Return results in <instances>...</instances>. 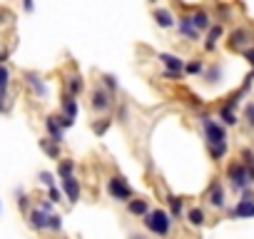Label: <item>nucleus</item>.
<instances>
[{
  "instance_id": "20",
  "label": "nucleus",
  "mask_w": 254,
  "mask_h": 239,
  "mask_svg": "<svg viewBox=\"0 0 254 239\" xmlns=\"http://www.w3.org/2000/svg\"><path fill=\"white\" fill-rule=\"evenodd\" d=\"M187 219H190V224L199 227V224H204V212H202L199 207H194V209H190V212H187Z\"/></svg>"
},
{
  "instance_id": "32",
  "label": "nucleus",
  "mask_w": 254,
  "mask_h": 239,
  "mask_svg": "<svg viewBox=\"0 0 254 239\" xmlns=\"http://www.w3.org/2000/svg\"><path fill=\"white\" fill-rule=\"evenodd\" d=\"M242 160H244V165H254V155H252V150H244V152H242Z\"/></svg>"
},
{
  "instance_id": "10",
  "label": "nucleus",
  "mask_w": 254,
  "mask_h": 239,
  "mask_svg": "<svg viewBox=\"0 0 254 239\" xmlns=\"http://www.w3.org/2000/svg\"><path fill=\"white\" fill-rule=\"evenodd\" d=\"M160 60L167 65V70H172V72H177V75H182L185 72V60H180L177 55H160Z\"/></svg>"
},
{
  "instance_id": "37",
  "label": "nucleus",
  "mask_w": 254,
  "mask_h": 239,
  "mask_svg": "<svg viewBox=\"0 0 254 239\" xmlns=\"http://www.w3.org/2000/svg\"><path fill=\"white\" fill-rule=\"evenodd\" d=\"M105 82H107V87H110V90H115V87H117V80H115L112 75H107V77H105Z\"/></svg>"
},
{
  "instance_id": "4",
  "label": "nucleus",
  "mask_w": 254,
  "mask_h": 239,
  "mask_svg": "<svg viewBox=\"0 0 254 239\" xmlns=\"http://www.w3.org/2000/svg\"><path fill=\"white\" fill-rule=\"evenodd\" d=\"M202 125H204V132H207V140H209V145H212V142H224V140H227L224 130H222L217 122H212V120H209L207 115H202Z\"/></svg>"
},
{
  "instance_id": "2",
  "label": "nucleus",
  "mask_w": 254,
  "mask_h": 239,
  "mask_svg": "<svg viewBox=\"0 0 254 239\" xmlns=\"http://www.w3.org/2000/svg\"><path fill=\"white\" fill-rule=\"evenodd\" d=\"M229 179H232V187L234 189H247L249 184H252V177H249V172H247V165L242 162V165H232L229 167Z\"/></svg>"
},
{
  "instance_id": "16",
  "label": "nucleus",
  "mask_w": 254,
  "mask_h": 239,
  "mask_svg": "<svg viewBox=\"0 0 254 239\" xmlns=\"http://www.w3.org/2000/svg\"><path fill=\"white\" fill-rule=\"evenodd\" d=\"M209 20H212V18H209L204 10H197V13L192 15V23L197 25V30H209V25H212Z\"/></svg>"
},
{
  "instance_id": "35",
  "label": "nucleus",
  "mask_w": 254,
  "mask_h": 239,
  "mask_svg": "<svg viewBox=\"0 0 254 239\" xmlns=\"http://www.w3.org/2000/svg\"><path fill=\"white\" fill-rule=\"evenodd\" d=\"M107 127H110V120H102V122H100L95 130H97V135H105V130H107Z\"/></svg>"
},
{
  "instance_id": "1",
  "label": "nucleus",
  "mask_w": 254,
  "mask_h": 239,
  "mask_svg": "<svg viewBox=\"0 0 254 239\" xmlns=\"http://www.w3.org/2000/svg\"><path fill=\"white\" fill-rule=\"evenodd\" d=\"M170 214L165 212V209H155V212H147L145 214V227L150 229V232H155V234H160V237H165L167 232H170Z\"/></svg>"
},
{
  "instance_id": "38",
  "label": "nucleus",
  "mask_w": 254,
  "mask_h": 239,
  "mask_svg": "<svg viewBox=\"0 0 254 239\" xmlns=\"http://www.w3.org/2000/svg\"><path fill=\"white\" fill-rule=\"evenodd\" d=\"M23 8H25L28 13H33V0H23Z\"/></svg>"
},
{
  "instance_id": "26",
  "label": "nucleus",
  "mask_w": 254,
  "mask_h": 239,
  "mask_svg": "<svg viewBox=\"0 0 254 239\" xmlns=\"http://www.w3.org/2000/svg\"><path fill=\"white\" fill-rule=\"evenodd\" d=\"M67 90H70V95H80V92H82V80H80V77H72V80L67 82Z\"/></svg>"
},
{
  "instance_id": "8",
  "label": "nucleus",
  "mask_w": 254,
  "mask_h": 239,
  "mask_svg": "<svg viewBox=\"0 0 254 239\" xmlns=\"http://www.w3.org/2000/svg\"><path fill=\"white\" fill-rule=\"evenodd\" d=\"M90 105H92V110L105 112V110L110 107V95H107L105 90H92V100H90Z\"/></svg>"
},
{
  "instance_id": "24",
  "label": "nucleus",
  "mask_w": 254,
  "mask_h": 239,
  "mask_svg": "<svg viewBox=\"0 0 254 239\" xmlns=\"http://www.w3.org/2000/svg\"><path fill=\"white\" fill-rule=\"evenodd\" d=\"M8 77H10L8 67L0 65V97H3V95H5V90H8Z\"/></svg>"
},
{
  "instance_id": "14",
  "label": "nucleus",
  "mask_w": 254,
  "mask_h": 239,
  "mask_svg": "<svg viewBox=\"0 0 254 239\" xmlns=\"http://www.w3.org/2000/svg\"><path fill=\"white\" fill-rule=\"evenodd\" d=\"M209 204L212 207H224V194H222V187L217 182L209 187Z\"/></svg>"
},
{
  "instance_id": "23",
  "label": "nucleus",
  "mask_w": 254,
  "mask_h": 239,
  "mask_svg": "<svg viewBox=\"0 0 254 239\" xmlns=\"http://www.w3.org/2000/svg\"><path fill=\"white\" fill-rule=\"evenodd\" d=\"M209 152H212L214 160L224 157V155H227V142H212V145H209Z\"/></svg>"
},
{
  "instance_id": "21",
  "label": "nucleus",
  "mask_w": 254,
  "mask_h": 239,
  "mask_svg": "<svg viewBox=\"0 0 254 239\" xmlns=\"http://www.w3.org/2000/svg\"><path fill=\"white\" fill-rule=\"evenodd\" d=\"M127 209H130L132 214H147V202L145 199H132L130 204H127Z\"/></svg>"
},
{
  "instance_id": "31",
  "label": "nucleus",
  "mask_w": 254,
  "mask_h": 239,
  "mask_svg": "<svg viewBox=\"0 0 254 239\" xmlns=\"http://www.w3.org/2000/svg\"><path fill=\"white\" fill-rule=\"evenodd\" d=\"M244 112H247V122H249V127H254V102H249Z\"/></svg>"
},
{
  "instance_id": "5",
  "label": "nucleus",
  "mask_w": 254,
  "mask_h": 239,
  "mask_svg": "<svg viewBox=\"0 0 254 239\" xmlns=\"http://www.w3.org/2000/svg\"><path fill=\"white\" fill-rule=\"evenodd\" d=\"M177 28H180V33H182L185 38H190V40H197V38H199V30H197V25L192 23V15H182L180 23H177Z\"/></svg>"
},
{
  "instance_id": "7",
  "label": "nucleus",
  "mask_w": 254,
  "mask_h": 239,
  "mask_svg": "<svg viewBox=\"0 0 254 239\" xmlns=\"http://www.w3.org/2000/svg\"><path fill=\"white\" fill-rule=\"evenodd\" d=\"M249 38H252V35H249L247 28H237V30L232 33V38H229V48H232V50H239V48H244V45L249 43Z\"/></svg>"
},
{
  "instance_id": "29",
  "label": "nucleus",
  "mask_w": 254,
  "mask_h": 239,
  "mask_svg": "<svg viewBox=\"0 0 254 239\" xmlns=\"http://www.w3.org/2000/svg\"><path fill=\"white\" fill-rule=\"evenodd\" d=\"M55 120H58V125H60L63 130H65V127H72V122H75V120L67 117V115H60V117H55Z\"/></svg>"
},
{
  "instance_id": "19",
  "label": "nucleus",
  "mask_w": 254,
  "mask_h": 239,
  "mask_svg": "<svg viewBox=\"0 0 254 239\" xmlns=\"http://www.w3.org/2000/svg\"><path fill=\"white\" fill-rule=\"evenodd\" d=\"M40 147L45 150V155H50L53 160L60 155V147H58V142L55 140H40Z\"/></svg>"
},
{
  "instance_id": "18",
  "label": "nucleus",
  "mask_w": 254,
  "mask_h": 239,
  "mask_svg": "<svg viewBox=\"0 0 254 239\" xmlns=\"http://www.w3.org/2000/svg\"><path fill=\"white\" fill-rule=\"evenodd\" d=\"M219 117H222L224 125H237V112H234L229 105H224V107L219 110Z\"/></svg>"
},
{
  "instance_id": "25",
  "label": "nucleus",
  "mask_w": 254,
  "mask_h": 239,
  "mask_svg": "<svg viewBox=\"0 0 254 239\" xmlns=\"http://www.w3.org/2000/svg\"><path fill=\"white\" fill-rule=\"evenodd\" d=\"M185 72H187V75H199V72H202V62H199V60L187 62V65H185Z\"/></svg>"
},
{
  "instance_id": "15",
  "label": "nucleus",
  "mask_w": 254,
  "mask_h": 239,
  "mask_svg": "<svg viewBox=\"0 0 254 239\" xmlns=\"http://www.w3.org/2000/svg\"><path fill=\"white\" fill-rule=\"evenodd\" d=\"M30 224H33L35 229H45V227H48V212H45V209H35V212L30 214Z\"/></svg>"
},
{
  "instance_id": "22",
  "label": "nucleus",
  "mask_w": 254,
  "mask_h": 239,
  "mask_svg": "<svg viewBox=\"0 0 254 239\" xmlns=\"http://www.w3.org/2000/svg\"><path fill=\"white\" fill-rule=\"evenodd\" d=\"M28 82L33 85V90H35L40 97H45V95H48V87L40 82V77H38V75H28Z\"/></svg>"
},
{
  "instance_id": "13",
  "label": "nucleus",
  "mask_w": 254,
  "mask_h": 239,
  "mask_svg": "<svg viewBox=\"0 0 254 239\" xmlns=\"http://www.w3.org/2000/svg\"><path fill=\"white\" fill-rule=\"evenodd\" d=\"M219 35H222V25H209V35H207V43H204V50H207V53L214 50Z\"/></svg>"
},
{
  "instance_id": "12",
  "label": "nucleus",
  "mask_w": 254,
  "mask_h": 239,
  "mask_svg": "<svg viewBox=\"0 0 254 239\" xmlns=\"http://www.w3.org/2000/svg\"><path fill=\"white\" fill-rule=\"evenodd\" d=\"M45 127H48V132H50V140L63 142V127L58 125V120H55V117H48V120H45Z\"/></svg>"
},
{
  "instance_id": "11",
  "label": "nucleus",
  "mask_w": 254,
  "mask_h": 239,
  "mask_svg": "<svg viewBox=\"0 0 254 239\" xmlns=\"http://www.w3.org/2000/svg\"><path fill=\"white\" fill-rule=\"evenodd\" d=\"M155 23H157L160 28L167 30V28L175 25V15H172L170 10H165V8H157V10H155Z\"/></svg>"
},
{
  "instance_id": "28",
  "label": "nucleus",
  "mask_w": 254,
  "mask_h": 239,
  "mask_svg": "<svg viewBox=\"0 0 254 239\" xmlns=\"http://www.w3.org/2000/svg\"><path fill=\"white\" fill-rule=\"evenodd\" d=\"M48 227H50V229H55V232H58V229H60V227H63V219H60V217H58V214H48Z\"/></svg>"
},
{
  "instance_id": "17",
  "label": "nucleus",
  "mask_w": 254,
  "mask_h": 239,
  "mask_svg": "<svg viewBox=\"0 0 254 239\" xmlns=\"http://www.w3.org/2000/svg\"><path fill=\"white\" fill-rule=\"evenodd\" d=\"M63 110H65V115L67 117H77V100L72 97V95H65V100H63Z\"/></svg>"
},
{
  "instance_id": "30",
  "label": "nucleus",
  "mask_w": 254,
  "mask_h": 239,
  "mask_svg": "<svg viewBox=\"0 0 254 239\" xmlns=\"http://www.w3.org/2000/svg\"><path fill=\"white\" fill-rule=\"evenodd\" d=\"M58 172H60V177H70L72 175V162H63Z\"/></svg>"
},
{
  "instance_id": "3",
  "label": "nucleus",
  "mask_w": 254,
  "mask_h": 239,
  "mask_svg": "<svg viewBox=\"0 0 254 239\" xmlns=\"http://www.w3.org/2000/svg\"><path fill=\"white\" fill-rule=\"evenodd\" d=\"M107 189H110V194H112L115 199H130V197H132V189L127 187V182H125L122 177H112L110 184H107Z\"/></svg>"
},
{
  "instance_id": "36",
  "label": "nucleus",
  "mask_w": 254,
  "mask_h": 239,
  "mask_svg": "<svg viewBox=\"0 0 254 239\" xmlns=\"http://www.w3.org/2000/svg\"><path fill=\"white\" fill-rule=\"evenodd\" d=\"M50 202H60V189L50 187Z\"/></svg>"
},
{
  "instance_id": "27",
  "label": "nucleus",
  "mask_w": 254,
  "mask_h": 239,
  "mask_svg": "<svg viewBox=\"0 0 254 239\" xmlns=\"http://www.w3.org/2000/svg\"><path fill=\"white\" fill-rule=\"evenodd\" d=\"M170 212H172L175 217L182 214V199H180V197H170Z\"/></svg>"
},
{
  "instance_id": "33",
  "label": "nucleus",
  "mask_w": 254,
  "mask_h": 239,
  "mask_svg": "<svg viewBox=\"0 0 254 239\" xmlns=\"http://www.w3.org/2000/svg\"><path fill=\"white\" fill-rule=\"evenodd\" d=\"M40 182L48 184V187H53V175L50 172H40Z\"/></svg>"
},
{
  "instance_id": "34",
  "label": "nucleus",
  "mask_w": 254,
  "mask_h": 239,
  "mask_svg": "<svg viewBox=\"0 0 254 239\" xmlns=\"http://www.w3.org/2000/svg\"><path fill=\"white\" fill-rule=\"evenodd\" d=\"M244 60H247L249 65H254V48H247V50H244Z\"/></svg>"
},
{
  "instance_id": "6",
  "label": "nucleus",
  "mask_w": 254,
  "mask_h": 239,
  "mask_svg": "<svg viewBox=\"0 0 254 239\" xmlns=\"http://www.w3.org/2000/svg\"><path fill=\"white\" fill-rule=\"evenodd\" d=\"M232 217H239V219L254 217V199H252V197H244V199H239V204L232 209Z\"/></svg>"
},
{
  "instance_id": "9",
  "label": "nucleus",
  "mask_w": 254,
  "mask_h": 239,
  "mask_svg": "<svg viewBox=\"0 0 254 239\" xmlns=\"http://www.w3.org/2000/svg\"><path fill=\"white\" fill-rule=\"evenodd\" d=\"M63 187H65V194L70 202H77L80 199V182L70 175V177H63Z\"/></svg>"
}]
</instances>
